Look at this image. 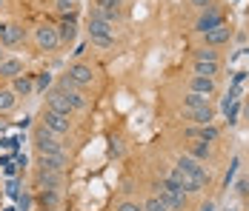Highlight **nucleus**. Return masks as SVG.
Returning a JSON list of instances; mask_svg holds the SVG:
<instances>
[{
  "label": "nucleus",
  "instance_id": "nucleus-1",
  "mask_svg": "<svg viewBox=\"0 0 249 211\" xmlns=\"http://www.w3.org/2000/svg\"><path fill=\"white\" fill-rule=\"evenodd\" d=\"M155 194H158V200H160L169 211H183L186 209V200H189V194H183L169 177H163V180L155 186Z\"/></svg>",
  "mask_w": 249,
  "mask_h": 211
},
{
  "label": "nucleus",
  "instance_id": "nucleus-2",
  "mask_svg": "<svg viewBox=\"0 0 249 211\" xmlns=\"http://www.w3.org/2000/svg\"><path fill=\"white\" fill-rule=\"evenodd\" d=\"M32 143H35V148H37V154H52V151H66V146H63V140L54 134V131H49L43 123L35 129V134H32Z\"/></svg>",
  "mask_w": 249,
  "mask_h": 211
},
{
  "label": "nucleus",
  "instance_id": "nucleus-3",
  "mask_svg": "<svg viewBox=\"0 0 249 211\" xmlns=\"http://www.w3.org/2000/svg\"><path fill=\"white\" fill-rule=\"evenodd\" d=\"M89 17H100V20L118 23V20L124 17V0H95Z\"/></svg>",
  "mask_w": 249,
  "mask_h": 211
},
{
  "label": "nucleus",
  "instance_id": "nucleus-4",
  "mask_svg": "<svg viewBox=\"0 0 249 211\" xmlns=\"http://www.w3.org/2000/svg\"><path fill=\"white\" fill-rule=\"evenodd\" d=\"M35 46L40 51H54L60 46V37H57V26L54 23H40L35 29Z\"/></svg>",
  "mask_w": 249,
  "mask_h": 211
},
{
  "label": "nucleus",
  "instance_id": "nucleus-5",
  "mask_svg": "<svg viewBox=\"0 0 249 211\" xmlns=\"http://www.w3.org/2000/svg\"><path fill=\"white\" fill-rule=\"evenodd\" d=\"M178 168H183V171H189L195 180H198L200 186L206 188L209 186V180H212V174H209V168H206V163H200V160H195V157H189V154H183V157H178Z\"/></svg>",
  "mask_w": 249,
  "mask_h": 211
},
{
  "label": "nucleus",
  "instance_id": "nucleus-6",
  "mask_svg": "<svg viewBox=\"0 0 249 211\" xmlns=\"http://www.w3.org/2000/svg\"><path fill=\"white\" fill-rule=\"evenodd\" d=\"M66 77L75 83L77 89H89V86L95 83V69H92L89 63H72V66L66 69Z\"/></svg>",
  "mask_w": 249,
  "mask_h": 211
},
{
  "label": "nucleus",
  "instance_id": "nucleus-7",
  "mask_svg": "<svg viewBox=\"0 0 249 211\" xmlns=\"http://www.w3.org/2000/svg\"><path fill=\"white\" fill-rule=\"evenodd\" d=\"M40 120H43V126H46L49 131H54L57 137H66V134L72 131V117H66V114H57V112H52V109H46Z\"/></svg>",
  "mask_w": 249,
  "mask_h": 211
},
{
  "label": "nucleus",
  "instance_id": "nucleus-8",
  "mask_svg": "<svg viewBox=\"0 0 249 211\" xmlns=\"http://www.w3.org/2000/svg\"><path fill=\"white\" fill-rule=\"evenodd\" d=\"M166 177H169V180H172L175 186H178L180 191H183V194H198V191H203V186H200L198 180H195V177H192L189 171L178 168V165H175V168L169 171V174H166Z\"/></svg>",
  "mask_w": 249,
  "mask_h": 211
},
{
  "label": "nucleus",
  "instance_id": "nucleus-9",
  "mask_svg": "<svg viewBox=\"0 0 249 211\" xmlns=\"http://www.w3.org/2000/svg\"><path fill=\"white\" fill-rule=\"evenodd\" d=\"M183 137L186 140H195V143H218V137H221V131L209 123V126H186L183 129Z\"/></svg>",
  "mask_w": 249,
  "mask_h": 211
},
{
  "label": "nucleus",
  "instance_id": "nucleus-10",
  "mask_svg": "<svg viewBox=\"0 0 249 211\" xmlns=\"http://www.w3.org/2000/svg\"><path fill=\"white\" fill-rule=\"evenodd\" d=\"M224 23H226L224 12H218L215 6H209V9H203V15L195 20V32L206 34V32H212V29H218V26H224Z\"/></svg>",
  "mask_w": 249,
  "mask_h": 211
},
{
  "label": "nucleus",
  "instance_id": "nucleus-11",
  "mask_svg": "<svg viewBox=\"0 0 249 211\" xmlns=\"http://www.w3.org/2000/svg\"><path fill=\"white\" fill-rule=\"evenodd\" d=\"M37 168H46V171H63L69 168V154L66 151H52V154H37Z\"/></svg>",
  "mask_w": 249,
  "mask_h": 211
},
{
  "label": "nucleus",
  "instance_id": "nucleus-12",
  "mask_svg": "<svg viewBox=\"0 0 249 211\" xmlns=\"http://www.w3.org/2000/svg\"><path fill=\"white\" fill-rule=\"evenodd\" d=\"M46 109H52V112H57V114H66V117H72V112H75V109H72V103L66 100V94L60 92L57 86L46 92Z\"/></svg>",
  "mask_w": 249,
  "mask_h": 211
},
{
  "label": "nucleus",
  "instance_id": "nucleus-13",
  "mask_svg": "<svg viewBox=\"0 0 249 211\" xmlns=\"http://www.w3.org/2000/svg\"><path fill=\"white\" fill-rule=\"evenodd\" d=\"M86 32H89V37H100V40H115V34H118L115 23H109V20H100V17H89Z\"/></svg>",
  "mask_w": 249,
  "mask_h": 211
},
{
  "label": "nucleus",
  "instance_id": "nucleus-14",
  "mask_svg": "<svg viewBox=\"0 0 249 211\" xmlns=\"http://www.w3.org/2000/svg\"><path fill=\"white\" fill-rule=\"evenodd\" d=\"M57 37H60V46L75 43V37H77V15H66V17H60V23H57Z\"/></svg>",
  "mask_w": 249,
  "mask_h": 211
},
{
  "label": "nucleus",
  "instance_id": "nucleus-15",
  "mask_svg": "<svg viewBox=\"0 0 249 211\" xmlns=\"http://www.w3.org/2000/svg\"><path fill=\"white\" fill-rule=\"evenodd\" d=\"M23 40V26L20 23H0V46L12 49Z\"/></svg>",
  "mask_w": 249,
  "mask_h": 211
},
{
  "label": "nucleus",
  "instance_id": "nucleus-16",
  "mask_svg": "<svg viewBox=\"0 0 249 211\" xmlns=\"http://www.w3.org/2000/svg\"><path fill=\"white\" fill-rule=\"evenodd\" d=\"M63 171H46V168H37V174H35V183H37V188H57L60 191V186H63Z\"/></svg>",
  "mask_w": 249,
  "mask_h": 211
},
{
  "label": "nucleus",
  "instance_id": "nucleus-17",
  "mask_svg": "<svg viewBox=\"0 0 249 211\" xmlns=\"http://www.w3.org/2000/svg\"><path fill=\"white\" fill-rule=\"evenodd\" d=\"M203 40H206V46H209V49L226 46V43L232 40V29L224 23V26H218V29H212V32H206V34H203Z\"/></svg>",
  "mask_w": 249,
  "mask_h": 211
},
{
  "label": "nucleus",
  "instance_id": "nucleus-18",
  "mask_svg": "<svg viewBox=\"0 0 249 211\" xmlns=\"http://www.w3.org/2000/svg\"><path fill=\"white\" fill-rule=\"evenodd\" d=\"M189 92L212 97V94L218 92V83H215L212 77H198V74H192V77H189Z\"/></svg>",
  "mask_w": 249,
  "mask_h": 211
},
{
  "label": "nucleus",
  "instance_id": "nucleus-19",
  "mask_svg": "<svg viewBox=\"0 0 249 211\" xmlns=\"http://www.w3.org/2000/svg\"><path fill=\"white\" fill-rule=\"evenodd\" d=\"M183 117L189 120L192 126H209L215 120V112L212 106H203V109H183Z\"/></svg>",
  "mask_w": 249,
  "mask_h": 211
},
{
  "label": "nucleus",
  "instance_id": "nucleus-20",
  "mask_svg": "<svg viewBox=\"0 0 249 211\" xmlns=\"http://www.w3.org/2000/svg\"><path fill=\"white\" fill-rule=\"evenodd\" d=\"M12 92L18 94V97H32L35 94V74H18L15 80H12Z\"/></svg>",
  "mask_w": 249,
  "mask_h": 211
},
{
  "label": "nucleus",
  "instance_id": "nucleus-21",
  "mask_svg": "<svg viewBox=\"0 0 249 211\" xmlns=\"http://www.w3.org/2000/svg\"><path fill=\"white\" fill-rule=\"evenodd\" d=\"M18 74H23V60L20 57H6L0 63V77L3 80H15Z\"/></svg>",
  "mask_w": 249,
  "mask_h": 211
},
{
  "label": "nucleus",
  "instance_id": "nucleus-22",
  "mask_svg": "<svg viewBox=\"0 0 249 211\" xmlns=\"http://www.w3.org/2000/svg\"><path fill=\"white\" fill-rule=\"evenodd\" d=\"M37 203L43 206V211H54L60 203V191L57 188H40L37 191Z\"/></svg>",
  "mask_w": 249,
  "mask_h": 211
},
{
  "label": "nucleus",
  "instance_id": "nucleus-23",
  "mask_svg": "<svg viewBox=\"0 0 249 211\" xmlns=\"http://www.w3.org/2000/svg\"><path fill=\"white\" fill-rule=\"evenodd\" d=\"M18 94L12 92V86L9 89H0V114H9V112H15L18 109Z\"/></svg>",
  "mask_w": 249,
  "mask_h": 211
},
{
  "label": "nucleus",
  "instance_id": "nucleus-24",
  "mask_svg": "<svg viewBox=\"0 0 249 211\" xmlns=\"http://www.w3.org/2000/svg\"><path fill=\"white\" fill-rule=\"evenodd\" d=\"M218 71H221V63H192V74H198V77H218Z\"/></svg>",
  "mask_w": 249,
  "mask_h": 211
},
{
  "label": "nucleus",
  "instance_id": "nucleus-25",
  "mask_svg": "<svg viewBox=\"0 0 249 211\" xmlns=\"http://www.w3.org/2000/svg\"><path fill=\"white\" fill-rule=\"evenodd\" d=\"M189 157H195L200 163H206L209 157H212V146L209 143H195V146H189Z\"/></svg>",
  "mask_w": 249,
  "mask_h": 211
},
{
  "label": "nucleus",
  "instance_id": "nucleus-26",
  "mask_svg": "<svg viewBox=\"0 0 249 211\" xmlns=\"http://www.w3.org/2000/svg\"><path fill=\"white\" fill-rule=\"evenodd\" d=\"M203 106H209V97L195 94V92H186V94H183V109H203Z\"/></svg>",
  "mask_w": 249,
  "mask_h": 211
},
{
  "label": "nucleus",
  "instance_id": "nucleus-27",
  "mask_svg": "<svg viewBox=\"0 0 249 211\" xmlns=\"http://www.w3.org/2000/svg\"><path fill=\"white\" fill-rule=\"evenodd\" d=\"M52 89V74L49 71H37L35 74V94H46Z\"/></svg>",
  "mask_w": 249,
  "mask_h": 211
},
{
  "label": "nucleus",
  "instance_id": "nucleus-28",
  "mask_svg": "<svg viewBox=\"0 0 249 211\" xmlns=\"http://www.w3.org/2000/svg\"><path fill=\"white\" fill-rule=\"evenodd\" d=\"M195 60L198 63H218V51L209 46H200V49H195Z\"/></svg>",
  "mask_w": 249,
  "mask_h": 211
},
{
  "label": "nucleus",
  "instance_id": "nucleus-29",
  "mask_svg": "<svg viewBox=\"0 0 249 211\" xmlns=\"http://www.w3.org/2000/svg\"><path fill=\"white\" fill-rule=\"evenodd\" d=\"M143 211H169V209L158 200V194H152V197H146V203H143Z\"/></svg>",
  "mask_w": 249,
  "mask_h": 211
},
{
  "label": "nucleus",
  "instance_id": "nucleus-30",
  "mask_svg": "<svg viewBox=\"0 0 249 211\" xmlns=\"http://www.w3.org/2000/svg\"><path fill=\"white\" fill-rule=\"evenodd\" d=\"M118 211H143V203H138V200H124Z\"/></svg>",
  "mask_w": 249,
  "mask_h": 211
},
{
  "label": "nucleus",
  "instance_id": "nucleus-31",
  "mask_svg": "<svg viewBox=\"0 0 249 211\" xmlns=\"http://www.w3.org/2000/svg\"><path fill=\"white\" fill-rule=\"evenodd\" d=\"M89 43H92V46H100V49H112L115 46V40H100V37H89Z\"/></svg>",
  "mask_w": 249,
  "mask_h": 211
},
{
  "label": "nucleus",
  "instance_id": "nucleus-32",
  "mask_svg": "<svg viewBox=\"0 0 249 211\" xmlns=\"http://www.w3.org/2000/svg\"><path fill=\"white\" fill-rule=\"evenodd\" d=\"M238 194H241V197H249V180H247V177L238 183Z\"/></svg>",
  "mask_w": 249,
  "mask_h": 211
},
{
  "label": "nucleus",
  "instance_id": "nucleus-33",
  "mask_svg": "<svg viewBox=\"0 0 249 211\" xmlns=\"http://www.w3.org/2000/svg\"><path fill=\"white\" fill-rule=\"evenodd\" d=\"M6 194H9V197H20V194H18V183H15V180H9V186H6Z\"/></svg>",
  "mask_w": 249,
  "mask_h": 211
},
{
  "label": "nucleus",
  "instance_id": "nucleus-34",
  "mask_svg": "<svg viewBox=\"0 0 249 211\" xmlns=\"http://www.w3.org/2000/svg\"><path fill=\"white\" fill-rule=\"evenodd\" d=\"M209 3L212 0H189V6H195V9H209Z\"/></svg>",
  "mask_w": 249,
  "mask_h": 211
},
{
  "label": "nucleus",
  "instance_id": "nucleus-35",
  "mask_svg": "<svg viewBox=\"0 0 249 211\" xmlns=\"http://www.w3.org/2000/svg\"><path fill=\"white\" fill-rule=\"evenodd\" d=\"M29 206H32V197H29V194H23V197H20V209L29 211Z\"/></svg>",
  "mask_w": 249,
  "mask_h": 211
},
{
  "label": "nucleus",
  "instance_id": "nucleus-36",
  "mask_svg": "<svg viewBox=\"0 0 249 211\" xmlns=\"http://www.w3.org/2000/svg\"><path fill=\"white\" fill-rule=\"evenodd\" d=\"M3 60H6V51H3V46H0V63H3Z\"/></svg>",
  "mask_w": 249,
  "mask_h": 211
},
{
  "label": "nucleus",
  "instance_id": "nucleus-37",
  "mask_svg": "<svg viewBox=\"0 0 249 211\" xmlns=\"http://www.w3.org/2000/svg\"><path fill=\"white\" fill-rule=\"evenodd\" d=\"M244 114H247V120H249V103H247V106H244Z\"/></svg>",
  "mask_w": 249,
  "mask_h": 211
},
{
  "label": "nucleus",
  "instance_id": "nucleus-38",
  "mask_svg": "<svg viewBox=\"0 0 249 211\" xmlns=\"http://www.w3.org/2000/svg\"><path fill=\"white\" fill-rule=\"evenodd\" d=\"M69 3H75V6H77V3H80V0H69Z\"/></svg>",
  "mask_w": 249,
  "mask_h": 211
}]
</instances>
